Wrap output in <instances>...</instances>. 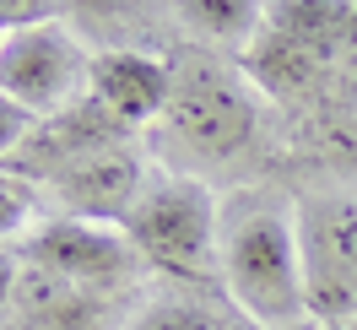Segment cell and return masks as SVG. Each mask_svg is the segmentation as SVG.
Instances as JSON below:
<instances>
[{
  "label": "cell",
  "instance_id": "7",
  "mask_svg": "<svg viewBox=\"0 0 357 330\" xmlns=\"http://www.w3.org/2000/svg\"><path fill=\"white\" fill-rule=\"evenodd\" d=\"M49 190L60 195V217H82V222H109L125 227L135 211V200L146 190V163L130 141L109 147V152H92L87 163L66 168L60 179H49Z\"/></svg>",
  "mask_w": 357,
  "mask_h": 330
},
{
  "label": "cell",
  "instance_id": "16",
  "mask_svg": "<svg viewBox=\"0 0 357 330\" xmlns=\"http://www.w3.org/2000/svg\"><path fill=\"white\" fill-rule=\"evenodd\" d=\"M17 282H22V265H17L11 249H0V308L17 303Z\"/></svg>",
  "mask_w": 357,
  "mask_h": 330
},
{
  "label": "cell",
  "instance_id": "13",
  "mask_svg": "<svg viewBox=\"0 0 357 330\" xmlns=\"http://www.w3.org/2000/svg\"><path fill=\"white\" fill-rule=\"evenodd\" d=\"M125 330H238V320H227L222 308L201 303V298H157Z\"/></svg>",
  "mask_w": 357,
  "mask_h": 330
},
{
  "label": "cell",
  "instance_id": "3",
  "mask_svg": "<svg viewBox=\"0 0 357 330\" xmlns=\"http://www.w3.org/2000/svg\"><path fill=\"white\" fill-rule=\"evenodd\" d=\"M87 70L92 54L60 17L0 33V92L11 103H22L33 119H49L66 103H76L87 87Z\"/></svg>",
  "mask_w": 357,
  "mask_h": 330
},
{
  "label": "cell",
  "instance_id": "4",
  "mask_svg": "<svg viewBox=\"0 0 357 330\" xmlns=\"http://www.w3.org/2000/svg\"><path fill=\"white\" fill-rule=\"evenodd\" d=\"M168 135L201 157H233L255 141V103L249 92L222 76L211 60L174 66V98H168Z\"/></svg>",
  "mask_w": 357,
  "mask_h": 330
},
{
  "label": "cell",
  "instance_id": "14",
  "mask_svg": "<svg viewBox=\"0 0 357 330\" xmlns=\"http://www.w3.org/2000/svg\"><path fill=\"white\" fill-rule=\"evenodd\" d=\"M33 217V184L17 174H0V243L17 239Z\"/></svg>",
  "mask_w": 357,
  "mask_h": 330
},
{
  "label": "cell",
  "instance_id": "11",
  "mask_svg": "<svg viewBox=\"0 0 357 330\" xmlns=\"http://www.w3.org/2000/svg\"><path fill=\"white\" fill-rule=\"evenodd\" d=\"M266 22L282 27L287 38L309 44L319 60H331L335 49L357 33V6H325V0H287V6H266Z\"/></svg>",
  "mask_w": 357,
  "mask_h": 330
},
{
  "label": "cell",
  "instance_id": "17",
  "mask_svg": "<svg viewBox=\"0 0 357 330\" xmlns=\"http://www.w3.org/2000/svg\"><path fill=\"white\" fill-rule=\"evenodd\" d=\"M347 330H357V325H347Z\"/></svg>",
  "mask_w": 357,
  "mask_h": 330
},
{
  "label": "cell",
  "instance_id": "10",
  "mask_svg": "<svg viewBox=\"0 0 357 330\" xmlns=\"http://www.w3.org/2000/svg\"><path fill=\"white\" fill-rule=\"evenodd\" d=\"M319 54H314L309 44H298V38H287L282 27H260L255 33V44L244 49V70L255 87L276 92V98H298V92L314 87V76H319Z\"/></svg>",
  "mask_w": 357,
  "mask_h": 330
},
{
  "label": "cell",
  "instance_id": "2",
  "mask_svg": "<svg viewBox=\"0 0 357 330\" xmlns=\"http://www.w3.org/2000/svg\"><path fill=\"white\" fill-rule=\"evenodd\" d=\"M125 233L135 239L141 260L168 271V276H184V282H211L222 276L217 265V239H222V206L217 195L195 184V179H152L141 200H135Z\"/></svg>",
  "mask_w": 357,
  "mask_h": 330
},
{
  "label": "cell",
  "instance_id": "12",
  "mask_svg": "<svg viewBox=\"0 0 357 330\" xmlns=\"http://www.w3.org/2000/svg\"><path fill=\"white\" fill-rule=\"evenodd\" d=\"M178 22L201 27L206 38H222V44H255V33L266 27V6L255 0H184L178 6Z\"/></svg>",
  "mask_w": 357,
  "mask_h": 330
},
{
  "label": "cell",
  "instance_id": "15",
  "mask_svg": "<svg viewBox=\"0 0 357 330\" xmlns=\"http://www.w3.org/2000/svg\"><path fill=\"white\" fill-rule=\"evenodd\" d=\"M33 125H38V119H33L22 103H11V98L0 92V168H6V157L27 141V130H33Z\"/></svg>",
  "mask_w": 357,
  "mask_h": 330
},
{
  "label": "cell",
  "instance_id": "6",
  "mask_svg": "<svg viewBox=\"0 0 357 330\" xmlns=\"http://www.w3.org/2000/svg\"><path fill=\"white\" fill-rule=\"evenodd\" d=\"M125 135H130V125H119L92 92H82L76 103H66L60 114H49V119H38L27 130V141L6 157V174L27 179V184H49V179H60L66 168L87 163L92 152L125 147Z\"/></svg>",
  "mask_w": 357,
  "mask_h": 330
},
{
  "label": "cell",
  "instance_id": "8",
  "mask_svg": "<svg viewBox=\"0 0 357 330\" xmlns=\"http://www.w3.org/2000/svg\"><path fill=\"white\" fill-rule=\"evenodd\" d=\"M303 282H309V314L357 308V200L325 206L303 222Z\"/></svg>",
  "mask_w": 357,
  "mask_h": 330
},
{
  "label": "cell",
  "instance_id": "5",
  "mask_svg": "<svg viewBox=\"0 0 357 330\" xmlns=\"http://www.w3.org/2000/svg\"><path fill=\"white\" fill-rule=\"evenodd\" d=\"M22 260L70 287H82V292H103V287H119L141 265V249H135V239L125 227L54 217L22 239Z\"/></svg>",
  "mask_w": 357,
  "mask_h": 330
},
{
  "label": "cell",
  "instance_id": "9",
  "mask_svg": "<svg viewBox=\"0 0 357 330\" xmlns=\"http://www.w3.org/2000/svg\"><path fill=\"white\" fill-rule=\"evenodd\" d=\"M87 92L119 119V125L141 130V125H152L157 114H168L174 66L157 60V54H146V49H103V54H92Z\"/></svg>",
  "mask_w": 357,
  "mask_h": 330
},
{
  "label": "cell",
  "instance_id": "1",
  "mask_svg": "<svg viewBox=\"0 0 357 330\" xmlns=\"http://www.w3.org/2000/svg\"><path fill=\"white\" fill-rule=\"evenodd\" d=\"M227 303L260 330H298L309 320V282H303V227L282 195H244L222 206L217 239Z\"/></svg>",
  "mask_w": 357,
  "mask_h": 330
}]
</instances>
